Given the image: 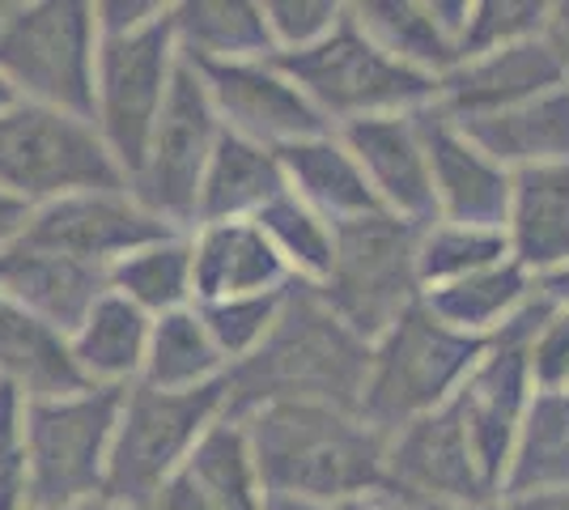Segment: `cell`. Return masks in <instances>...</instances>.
<instances>
[{"instance_id":"6da1fadb","label":"cell","mask_w":569,"mask_h":510,"mask_svg":"<svg viewBox=\"0 0 569 510\" xmlns=\"http://www.w3.org/2000/svg\"><path fill=\"white\" fill-rule=\"evenodd\" d=\"M375 344L332 316L315 286H289L263 344L226 370V417L263 404H332L361 413Z\"/></svg>"},{"instance_id":"7a4b0ae2","label":"cell","mask_w":569,"mask_h":510,"mask_svg":"<svg viewBox=\"0 0 569 510\" xmlns=\"http://www.w3.org/2000/svg\"><path fill=\"white\" fill-rule=\"evenodd\" d=\"M263 493L349 507L387 486V434L332 404H263L238 417Z\"/></svg>"},{"instance_id":"3957f363","label":"cell","mask_w":569,"mask_h":510,"mask_svg":"<svg viewBox=\"0 0 569 510\" xmlns=\"http://www.w3.org/2000/svg\"><path fill=\"white\" fill-rule=\"evenodd\" d=\"M489 340L493 337L455 332L426 302H417L375 344L361 417L382 434H396L408 421L451 404L459 388L468 383V374L480 366V358L489 353Z\"/></svg>"},{"instance_id":"277c9868","label":"cell","mask_w":569,"mask_h":510,"mask_svg":"<svg viewBox=\"0 0 569 510\" xmlns=\"http://www.w3.org/2000/svg\"><path fill=\"white\" fill-rule=\"evenodd\" d=\"M221 417H226V379L191 391H158L144 383L128 388L102 498L128 510H149L167 481L188 468L196 442Z\"/></svg>"},{"instance_id":"5b68a950","label":"cell","mask_w":569,"mask_h":510,"mask_svg":"<svg viewBox=\"0 0 569 510\" xmlns=\"http://www.w3.org/2000/svg\"><path fill=\"white\" fill-rule=\"evenodd\" d=\"M417 221H403L387 209L340 221L332 226V272L315 290L340 323L379 344L396 319L417 307Z\"/></svg>"},{"instance_id":"8992f818","label":"cell","mask_w":569,"mask_h":510,"mask_svg":"<svg viewBox=\"0 0 569 510\" xmlns=\"http://www.w3.org/2000/svg\"><path fill=\"white\" fill-rule=\"evenodd\" d=\"M123 396L128 388H90L64 400H26L30 510H72L102 498Z\"/></svg>"},{"instance_id":"52a82bcc","label":"cell","mask_w":569,"mask_h":510,"mask_svg":"<svg viewBox=\"0 0 569 510\" xmlns=\"http://www.w3.org/2000/svg\"><path fill=\"white\" fill-rule=\"evenodd\" d=\"M268 64L289 77L323 116H340L349 123L370 116H403L438 98L433 77L412 73L382 48H375L357 18H345L315 48L272 51Z\"/></svg>"},{"instance_id":"ba28073f","label":"cell","mask_w":569,"mask_h":510,"mask_svg":"<svg viewBox=\"0 0 569 510\" xmlns=\"http://www.w3.org/2000/svg\"><path fill=\"white\" fill-rule=\"evenodd\" d=\"M123 170L90 120L13 102L0 111V188L22 200H60L77 192H123Z\"/></svg>"},{"instance_id":"9c48e42d","label":"cell","mask_w":569,"mask_h":510,"mask_svg":"<svg viewBox=\"0 0 569 510\" xmlns=\"http://www.w3.org/2000/svg\"><path fill=\"white\" fill-rule=\"evenodd\" d=\"M98 9L30 4L0 18V81L26 90L39 107L94 120Z\"/></svg>"},{"instance_id":"30bf717a","label":"cell","mask_w":569,"mask_h":510,"mask_svg":"<svg viewBox=\"0 0 569 510\" xmlns=\"http://www.w3.org/2000/svg\"><path fill=\"white\" fill-rule=\"evenodd\" d=\"M174 18L170 9L162 18L144 22L128 34H107L98 48L94 73V120L98 137L107 141L111 158L119 162L123 179L137 183L144 170V153L153 141L158 116L167 107L170 77H174Z\"/></svg>"},{"instance_id":"8fae6325","label":"cell","mask_w":569,"mask_h":510,"mask_svg":"<svg viewBox=\"0 0 569 510\" xmlns=\"http://www.w3.org/2000/svg\"><path fill=\"white\" fill-rule=\"evenodd\" d=\"M213 116V98L204 90L196 64L179 51L167 107L158 116L153 141L144 153V170L132 183L144 209L170 226H188L191 218H200V188L221 141Z\"/></svg>"},{"instance_id":"7c38bea8","label":"cell","mask_w":569,"mask_h":510,"mask_svg":"<svg viewBox=\"0 0 569 510\" xmlns=\"http://www.w3.org/2000/svg\"><path fill=\"white\" fill-rule=\"evenodd\" d=\"M387 489L447 510L493 507L455 400L387 434Z\"/></svg>"},{"instance_id":"4fadbf2b","label":"cell","mask_w":569,"mask_h":510,"mask_svg":"<svg viewBox=\"0 0 569 510\" xmlns=\"http://www.w3.org/2000/svg\"><path fill=\"white\" fill-rule=\"evenodd\" d=\"M167 239H174V226L123 192H77L48 200L34 209L22 234V243L94 268H116L123 256Z\"/></svg>"},{"instance_id":"5bb4252c","label":"cell","mask_w":569,"mask_h":510,"mask_svg":"<svg viewBox=\"0 0 569 510\" xmlns=\"http://www.w3.org/2000/svg\"><path fill=\"white\" fill-rule=\"evenodd\" d=\"M191 64L213 98V111L230 120L234 137L242 141H256L263 149H289L328 137L323 111L268 60L263 64L260 60H191Z\"/></svg>"},{"instance_id":"9a60e30c","label":"cell","mask_w":569,"mask_h":510,"mask_svg":"<svg viewBox=\"0 0 569 510\" xmlns=\"http://www.w3.org/2000/svg\"><path fill=\"white\" fill-rule=\"evenodd\" d=\"M417 132L426 146L438 213L455 226L501 230L510 218V174H506V167L485 158L442 107H433V116H417Z\"/></svg>"},{"instance_id":"2e32d148","label":"cell","mask_w":569,"mask_h":510,"mask_svg":"<svg viewBox=\"0 0 569 510\" xmlns=\"http://www.w3.org/2000/svg\"><path fill=\"white\" fill-rule=\"evenodd\" d=\"M107 286L111 268L81 264L22 239L0 251V298L51 323L56 332H77Z\"/></svg>"},{"instance_id":"e0dca14e","label":"cell","mask_w":569,"mask_h":510,"mask_svg":"<svg viewBox=\"0 0 569 510\" xmlns=\"http://www.w3.org/2000/svg\"><path fill=\"white\" fill-rule=\"evenodd\" d=\"M345 149L357 158V167L366 170V179L387 213L403 221L438 218L417 116H370V120L345 123Z\"/></svg>"},{"instance_id":"ac0fdd59","label":"cell","mask_w":569,"mask_h":510,"mask_svg":"<svg viewBox=\"0 0 569 510\" xmlns=\"http://www.w3.org/2000/svg\"><path fill=\"white\" fill-rule=\"evenodd\" d=\"M566 81V69L548 51L545 39H531L519 48H501L455 64L451 73L438 81V98H442L438 107L451 120H476V116H498L519 102H531Z\"/></svg>"},{"instance_id":"d6986e66","label":"cell","mask_w":569,"mask_h":510,"mask_svg":"<svg viewBox=\"0 0 569 510\" xmlns=\"http://www.w3.org/2000/svg\"><path fill=\"white\" fill-rule=\"evenodd\" d=\"M510 256L522 272L552 277L569 268V162L510 174Z\"/></svg>"},{"instance_id":"ffe728a7","label":"cell","mask_w":569,"mask_h":510,"mask_svg":"<svg viewBox=\"0 0 569 510\" xmlns=\"http://www.w3.org/2000/svg\"><path fill=\"white\" fill-rule=\"evenodd\" d=\"M191 272H196L200 307L284 290V260L263 239L260 226L247 218L204 226L200 243H191Z\"/></svg>"},{"instance_id":"44dd1931","label":"cell","mask_w":569,"mask_h":510,"mask_svg":"<svg viewBox=\"0 0 569 510\" xmlns=\"http://www.w3.org/2000/svg\"><path fill=\"white\" fill-rule=\"evenodd\" d=\"M459 132L498 167H557L569 162V86L519 102L498 116L455 120Z\"/></svg>"},{"instance_id":"7402d4cb","label":"cell","mask_w":569,"mask_h":510,"mask_svg":"<svg viewBox=\"0 0 569 510\" xmlns=\"http://www.w3.org/2000/svg\"><path fill=\"white\" fill-rule=\"evenodd\" d=\"M0 383L18 388L26 400H64L94 388L72 358V340L4 298H0Z\"/></svg>"},{"instance_id":"603a6c76","label":"cell","mask_w":569,"mask_h":510,"mask_svg":"<svg viewBox=\"0 0 569 510\" xmlns=\"http://www.w3.org/2000/svg\"><path fill=\"white\" fill-rule=\"evenodd\" d=\"M357 26L370 34L403 69L426 77H447L459 64V39L468 30V4L459 18H447L451 4H357Z\"/></svg>"},{"instance_id":"cb8c5ba5","label":"cell","mask_w":569,"mask_h":510,"mask_svg":"<svg viewBox=\"0 0 569 510\" xmlns=\"http://www.w3.org/2000/svg\"><path fill=\"white\" fill-rule=\"evenodd\" d=\"M277 158H281L289 192L298 196L307 209H315L323 221L332 218V226L382 209V200L370 188L366 170L357 167L353 153L340 141H332V137H315V141H302V146L277 149Z\"/></svg>"},{"instance_id":"d4e9b609","label":"cell","mask_w":569,"mask_h":510,"mask_svg":"<svg viewBox=\"0 0 569 510\" xmlns=\"http://www.w3.org/2000/svg\"><path fill=\"white\" fill-rule=\"evenodd\" d=\"M281 192H289L281 158L256 141L226 132L217 141L204 188H200V218L209 226L242 221V213H260L263 204H272Z\"/></svg>"},{"instance_id":"484cf974","label":"cell","mask_w":569,"mask_h":510,"mask_svg":"<svg viewBox=\"0 0 569 510\" xmlns=\"http://www.w3.org/2000/svg\"><path fill=\"white\" fill-rule=\"evenodd\" d=\"M149 332L153 328L141 307L107 290L94 302V311L86 316V323L72 332V358L94 388H123L128 379H137L144 370Z\"/></svg>"},{"instance_id":"4316f807","label":"cell","mask_w":569,"mask_h":510,"mask_svg":"<svg viewBox=\"0 0 569 510\" xmlns=\"http://www.w3.org/2000/svg\"><path fill=\"white\" fill-rule=\"evenodd\" d=\"M531 298H536L531 293V272H522L515 260H501V264L472 272L463 281L429 290L426 307L455 332H468V337H489L493 332L498 337Z\"/></svg>"},{"instance_id":"83f0119b","label":"cell","mask_w":569,"mask_h":510,"mask_svg":"<svg viewBox=\"0 0 569 510\" xmlns=\"http://www.w3.org/2000/svg\"><path fill=\"white\" fill-rule=\"evenodd\" d=\"M569 486V391H536L498 498Z\"/></svg>"},{"instance_id":"f1b7e54d","label":"cell","mask_w":569,"mask_h":510,"mask_svg":"<svg viewBox=\"0 0 569 510\" xmlns=\"http://www.w3.org/2000/svg\"><path fill=\"white\" fill-rule=\"evenodd\" d=\"M226 353L217 349L213 332L204 328L200 311H170L149 332L141 383L158 391H191L226 379Z\"/></svg>"},{"instance_id":"f546056e","label":"cell","mask_w":569,"mask_h":510,"mask_svg":"<svg viewBox=\"0 0 569 510\" xmlns=\"http://www.w3.org/2000/svg\"><path fill=\"white\" fill-rule=\"evenodd\" d=\"M183 472L209 493L217 510H263L268 502L247 430L234 417H221L217 426H209V434L196 442Z\"/></svg>"},{"instance_id":"4dcf8cb0","label":"cell","mask_w":569,"mask_h":510,"mask_svg":"<svg viewBox=\"0 0 569 510\" xmlns=\"http://www.w3.org/2000/svg\"><path fill=\"white\" fill-rule=\"evenodd\" d=\"M174 39L183 43L191 60H251L272 56V34L263 22V9L256 4H183L170 9Z\"/></svg>"},{"instance_id":"1f68e13d","label":"cell","mask_w":569,"mask_h":510,"mask_svg":"<svg viewBox=\"0 0 569 510\" xmlns=\"http://www.w3.org/2000/svg\"><path fill=\"white\" fill-rule=\"evenodd\" d=\"M111 290L128 298L141 311H179L183 298L196 293V272H191V243L188 239H167V243L141 247L123 256L111 268Z\"/></svg>"},{"instance_id":"d6a6232c","label":"cell","mask_w":569,"mask_h":510,"mask_svg":"<svg viewBox=\"0 0 569 510\" xmlns=\"http://www.w3.org/2000/svg\"><path fill=\"white\" fill-rule=\"evenodd\" d=\"M506 256H510L506 230L442 221V226L426 230L417 243V277H421V286L438 290V286H451V281H463L472 272L501 264Z\"/></svg>"},{"instance_id":"836d02e7","label":"cell","mask_w":569,"mask_h":510,"mask_svg":"<svg viewBox=\"0 0 569 510\" xmlns=\"http://www.w3.org/2000/svg\"><path fill=\"white\" fill-rule=\"evenodd\" d=\"M251 221L263 230V239L277 247L284 264H293L307 277V286H323V277L332 272V230L315 209H307L293 192H281Z\"/></svg>"},{"instance_id":"e575fe53","label":"cell","mask_w":569,"mask_h":510,"mask_svg":"<svg viewBox=\"0 0 569 510\" xmlns=\"http://www.w3.org/2000/svg\"><path fill=\"white\" fill-rule=\"evenodd\" d=\"M284 290L272 293H251V298H230V302H204L200 319L213 332L217 349L226 353V362H242L263 344L272 332V323L281 316Z\"/></svg>"},{"instance_id":"d590c367","label":"cell","mask_w":569,"mask_h":510,"mask_svg":"<svg viewBox=\"0 0 569 510\" xmlns=\"http://www.w3.org/2000/svg\"><path fill=\"white\" fill-rule=\"evenodd\" d=\"M548 22V4H472L468 13V30L459 39V64L476 60V56H489L501 48H519L545 34Z\"/></svg>"},{"instance_id":"8d00e7d4","label":"cell","mask_w":569,"mask_h":510,"mask_svg":"<svg viewBox=\"0 0 569 510\" xmlns=\"http://www.w3.org/2000/svg\"><path fill=\"white\" fill-rule=\"evenodd\" d=\"M0 510H30L26 396L9 383H0Z\"/></svg>"},{"instance_id":"74e56055","label":"cell","mask_w":569,"mask_h":510,"mask_svg":"<svg viewBox=\"0 0 569 510\" xmlns=\"http://www.w3.org/2000/svg\"><path fill=\"white\" fill-rule=\"evenodd\" d=\"M263 22L277 51H302L332 34L345 22V9L340 4H268Z\"/></svg>"},{"instance_id":"f35d334b","label":"cell","mask_w":569,"mask_h":510,"mask_svg":"<svg viewBox=\"0 0 569 510\" xmlns=\"http://www.w3.org/2000/svg\"><path fill=\"white\" fill-rule=\"evenodd\" d=\"M536 391H569V307H557L527 344Z\"/></svg>"},{"instance_id":"ab89813d","label":"cell","mask_w":569,"mask_h":510,"mask_svg":"<svg viewBox=\"0 0 569 510\" xmlns=\"http://www.w3.org/2000/svg\"><path fill=\"white\" fill-rule=\"evenodd\" d=\"M149 510H217L209 502V493L191 481L188 472H179L174 481H167V489L153 498V507Z\"/></svg>"},{"instance_id":"60d3db41","label":"cell","mask_w":569,"mask_h":510,"mask_svg":"<svg viewBox=\"0 0 569 510\" xmlns=\"http://www.w3.org/2000/svg\"><path fill=\"white\" fill-rule=\"evenodd\" d=\"M30 218H34V204H30V200H22V196H13V192H4V188H0V251L22 239L26 226H30Z\"/></svg>"},{"instance_id":"b9f144b4","label":"cell","mask_w":569,"mask_h":510,"mask_svg":"<svg viewBox=\"0 0 569 510\" xmlns=\"http://www.w3.org/2000/svg\"><path fill=\"white\" fill-rule=\"evenodd\" d=\"M540 39H545L548 51L561 60V69H566V77H569V4H548V22Z\"/></svg>"},{"instance_id":"7bdbcfd3","label":"cell","mask_w":569,"mask_h":510,"mask_svg":"<svg viewBox=\"0 0 569 510\" xmlns=\"http://www.w3.org/2000/svg\"><path fill=\"white\" fill-rule=\"evenodd\" d=\"M485 510H569V486L540 489V493H522V498H498Z\"/></svg>"},{"instance_id":"ee69618b","label":"cell","mask_w":569,"mask_h":510,"mask_svg":"<svg viewBox=\"0 0 569 510\" xmlns=\"http://www.w3.org/2000/svg\"><path fill=\"white\" fill-rule=\"evenodd\" d=\"M340 510H447V507H429V502H417V498H403L396 489H375V493H366V498H357L349 507Z\"/></svg>"},{"instance_id":"f6af8a7d","label":"cell","mask_w":569,"mask_h":510,"mask_svg":"<svg viewBox=\"0 0 569 510\" xmlns=\"http://www.w3.org/2000/svg\"><path fill=\"white\" fill-rule=\"evenodd\" d=\"M263 510H340V507H323V502H307V498H284V493H268Z\"/></svg>"},{"instance_id":"bcb514c9","label":"cell","mask_w":569,"mask_h":510,"mask_svg":"<svg viewBox=\"0 0 569 510\" xmlns=\"http://www.w3.org/2000/svg\"><path fill=\"white\" fill-rule=\"evenodd\" d=\"M545 290L552 302H566L569 307V268H561V272H552V277H545Z\"/></svg>"},{"instance_id":"7dc6e473","label":"cell","mask_w":569,"mask_h":510,"mask_svg":"<svg viewBox=\"0 0 569 510\" xmlns=\"http://www.w3.org/2000/svg\"><path fill=\"white\" fill-rule=\"evenodd\" d=\"M72 510H128V507H119L111 498H94V502H81V507H72Z\"/></svg>"},{"instance_id":"c3c4849f","label":"cell","mask_w":569,"mask_h":510,"mask_svg":"<svg viewBox=\"0 0 569 510\" xmlns=\"http://www.w3.org/2000/svg\"><path fill=\"white\" fill-rule=\"evenodd\" d=\"M13 102H18V98H13V86H9V81H0V111H9Z\"/></svg>"}]
</instances>
